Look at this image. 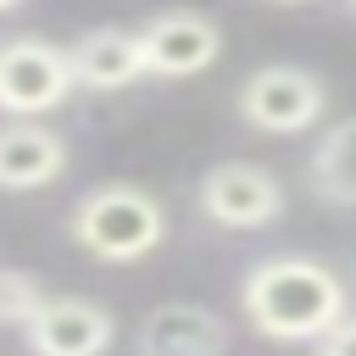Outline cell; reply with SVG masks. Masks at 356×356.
Segmentation results:
<instances>
[{"instance_id":"30bf717a","label":"cell","mask_w":356,"mask_h":356,"mask_svg":"<svg viewBox=\"0 0 356 356\" xmlns=\"http://www.w3.org/2000/svg\"><path fill=\"white\" fill-rule=\"evenodd\" d=\"M67 139L33 117H11L0 122V189L6 195H33L50 189L67 172Z\"/></svg>"},{"instance_id":"3957f363","label":"cell","mask_w":356,"mask_h":356,"mask_svg":"<svg viewBox=\"0 0 356 356\" xmlns=\"http://www.w3.org/2000/svg\"><path fill=\"white\" fill-rule=\"evenodd\" d=\"M239 117L245 128L256 134H306L323 122L328 111V89L312 67H295V61H267L256 67L245 83H239Z\"/></svg>"},{"instance_id":"9c48e42d","label":"cell","mask_w":356,"mask_h":356,"mask_svg":"<svg viewBox=\"0 0 356 356\" xmlns=\"http://www.w3.org/2000/svg\"><path fill=\"white\" fill-rule=\"evenodd\" d=\"M139 356H228V323L200 300H161L134 328Z\"/></svg>"},{"instance_id":"2e32d148","label":"cell","mask_w":356,"mask_h":356,"mask_svg":"<svg viewBox=\"0 0 356 356\" xmlns=\"http://www.w3.org/2000/svg\"><path fill=\"white\" fill-rule=\"evenodd\" d=\"M350 11H356V0H350Z\"/></svg>"},{"instance_id":"8992f818","label":"cell","mask_w":356,"mask_h":356,"mask_svg":"<svg viewBox=\"0 0 356 356\" xmlns=\"http://www.w3.org/2000/svg\"><path fill=\"white\" fill-rule=\"evenodd\" d=\"M22 339L33 356H106L117 339V317L95 295H44L22 323Z\"/></svg>"},{"instance_id":"8fae6325","label":"cell","mask_w":356,"mask_h":356,"mask_svg":"<svg viewBox=\"0 0 356 356\" xmlns=\"http://www.w3.org/2000/svg\"><path fill=\"white\" fill-rule=\"evenodd\" d=\"M306 184L323 206L356 211V117H339L334 128H323V139L306 156Z\"/></svg>"},{"instance_id":"6da1fadb","label":"cell","mask_w":356,"mask_h":356,"mask_svg":"<svg viewBox=\"0 0 356 356\" xmlns=\"http://www.w3.org/2000/svg\"><path fill=\"white\" fill-rule=\"evenodd\" d=\"M239 306L250 328L278 345H317L339 317H350L345 284L317 256H261L239 284Z\"/></svg>"},{"instance_id":"7a4b0ae2","label":"cell","mask_w":356,"mask_h":356,"mask_svg":"<svg viewBox=\"0 0 356 356\" xmlns=\"http://www.w3.org/2000/svg\"><path fill=\"white\" fill-rule=\"evenodd\" d=\"M67 234L95 261H145L167 245V206L139 184H100L72 206Z\"/></svg>"},{"instance_id":"5bb4252c","label":"cell","mask_w":356,"mask_h":356,"mask_svg":"<svg viewBox=\"0 0 356 356\" xmlns=\"http://www.w3.org/2000/svg\"><path fill=\"white\" fill-rule=\"evenodd\" d=\"M17 6H22V0H0V17H6V11H17Z\"/></svg>"},{"instance_id":"52a82bcc","label":"cell","mask_w":356,"mask_h":356,"mask_svg":"<svg viewBox=\"0 0 356 356\" xmlns=\"http://www.w3.org/2000/svg\"><path fill=\"white\" fill-rule=\"evenodd\" d=\"M145 78H195L222 56V28L206 11H156L139 22Z\"/></svg>"},{"instance_id":"ba28073f","label":"cell","mask_w":356,"mask_h":356,"mask_svg":"<svg viewBox=\"0 0 356 356\" xmlns=\"http://www.w3.org/2000/svg\"><path fill=\"white\" fill-rule=\"evenodd\" d=\"M67 67H72V83L89 89V95H117V89L139 83V78H145L139 28H122V22L83 28V33L67 44Z\"/></svg>"},{"instance_id":"7c38bea8","label":"cell","mask_w":356,"mask_h":356,"mask_svg":"<svg viewBox=\"0 0 356 356\" xmlns=\"http://www.w3.org/2000/svg\"><path fill=\"white\" fill-rule=\"evenodd\" d=\"M44 300V284L22 267H0V328H22L33 306Z\"/></svg>"},{"instance_id":"5b68a950","label":"cell","mask_w":356,"mask_h":356,"mask_svg":"<svg viewBox=\"0 0 356 356\" xmlns=\"http://www.w3.org/2000/svg\"><path fill=\"white\" fill-rule=\"evenodd\" d=\"M195 206L206 222L217 228H234V234H256L267 222H278L284 211V184L273 167L261 161H217L200 189H195Z\"/></svg>"},{"instance_id":"4fadbf2b","label":"cell","mask_w":356,"mask_h":356,"mask_svg":"<svg viewBox=\"0 0 356 356\" xmlns=\"http://www.w3.org/2000/svg\"><path fill=\"white\" fill-rule=\"evenodd\" d=\"M317 356H356V317H339V323L317 339Z\"/></svg>"},{"instance_id":"9a60e30c","label":"cell","mask_w":356,"mask_h":356,"mask_svg":"<svg viewBox=\"0 0 356 356\" xmlns=\"http://www.w3.org/2000/svg\"><path fill=\"white\" fill-rule=\"evenodd\" d=\"M273 6H306V0H273Z\"/></svg>"},{"instance_id":"277c9868","label":"cell","mask_w":356,"mask_h":356,"mask_svg":"<svg viewBox=\"0 0 356 356\" xmlns=\"http://www.w3.org/2000/svg\"><path fill=\"white\" fill-rule=\"evenodd\" d=\"M72 67H67V50L39 39V33H22V39H6L0 44V111L6 117H50L56 106H67L72 95Z\"/></svg>"}]
</instances>
